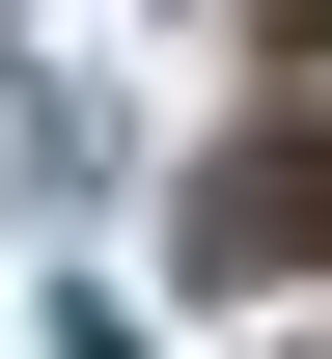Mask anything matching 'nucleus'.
I'll use <instances>...</instances> for the list:
<instances>
[{"instance_id": "nucleus-1", "label": "nucleus", "mask_w": 332, "mask_h": 359, "mask_svg": "<svg viewBox=\"0 0 332 359\" xmlns=\"http://www.w3.org/2000/svg\"><path fill=\"white\" fill-rule=\"evenodd\" d=\"M305 249H332V138H249L194 194V276H305Z\"/></svg>"}, {"instance_id": "nucleus-3", "label": "nucleus", "mask_w": 332, "mask_h": 359, "mask_svg": "<svg viewBox=\"0 0 332 359\" xmlns=\"http://www.w3.org/2000/svg\"><path fill=\"white\" fill-rule=\"evenodd\" d=\"M84 359H139V332H84Z\"/></svg>"}, {"instance_id": "nucleus-2", "label": "nucleus", "mask_w": 332, "mask_h": 359, "mask_svg": "<svg viewBox=\"0 0 332 359\" xmlns=\"http://www.w3.org/2000/svg\"><path fill=\"white\" fill-rule=\"evenodd\" d=\"M277 55H332V0H277Z\"/></svg>"}]
</instances>
